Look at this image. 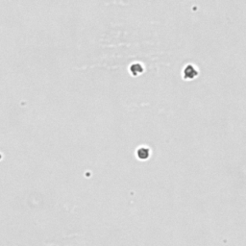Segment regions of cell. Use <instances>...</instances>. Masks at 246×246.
I'll return each mask as SVG.
<instances>
[{
    "mask_svg": "<svg viewBox=\"0 0 246 246\" xmlns=\"http://www.w3.org/2000/svg\"><path fill=\"white\" fill-rule=\"evenodd\" d=\"M184 74L188 77V78H193L196 74H197V71L195 70V68L191 66H188L184 71Z\"/></svg>",
    "mask_w": 246,
    "mask_h": 246,
    "instance_id": "obj_1",
    "label": "cell"
},
{
    "mask_svg": "<svg viewBox=\"0 0 246 246\" xmlns=\"http://www.w3.org/2000/svg\"><path fill=\"white\" fill-rule=\"evenodd\" d=\"M148 150L146 148H141L140 150H137V156L140 157V158H142V159H145V158H147L148 157Z\"/></svg>",
    "mask_w": 246,
    "mask_h": 246,
    "instance_id": "obj_2",
    "label": "cell"
}]
</instances>
